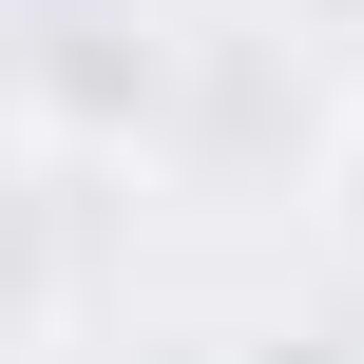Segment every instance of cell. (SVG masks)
Returning a JSON list of instances; mask_svg holds the SVG:
<instances>
[{
    "mask_svg": "<svg viewBox=\"0 0 364 364\" xmlns=\"http://www.w3.org/2000/svg\"><path fill=\"white\" fill-rule=\"evenodd\" d=\"M326 211H346V250H364V115H346V154H326Z\"/></svg>",
    "mask_w": 364,
    "mask_h": 364,
    "instance_id": "cell-3",
    "label": "cell"
},
{
    "mask_svg": "<svg viewBox=\"0 0 364 364\" xmlns=\"http://www.w3.org/2000/svg\"><path fill=\"white\" fill-rule=\"evenodd\" d=\"M38 77H58V115H134V96H154V58H96V19H58Z\"/></svg>",
    "mask_w": 364,
    "mask_h": 364,
    "instance_id": "cell-1",
    "label": "cell"
},
{
    "mask_svg": "<svg viewBox=\"0 0 364 364\" xmlns=\"http://www.w3.org/2000/svg\"><path fill=\"white\" fill-rule=\"evenodd\" d=\"M230 364H364V346H346V326H250Z\"/></svg>",
    "mask_w": 364,
    "mask_h": 364,
    "instance_id": "cell-2",
    "label": "cell"
}]
</instances>
